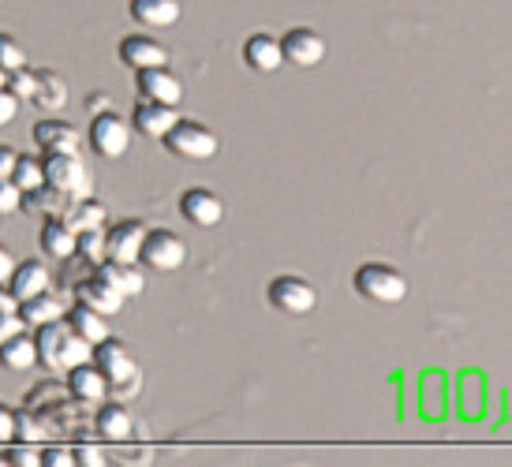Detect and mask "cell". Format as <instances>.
Masks as SVG:
<instances>
[{
	"instance_id": "1",
	"label": "cell",
	"mask_w": 512,
	"mask_h": 467,
	"mask_svg": "<svg viewBox=\"0 0 512 467\" xmlns=\"http://www.w3.org/2000/svg\"><path fill=\"white\" fill-rule=\"evenodd\" d=\"M34 344H38V363L45 370H57V374L60 370L79 367V363H86L94 355V348L83 337H75V329L64 318L34 329Z\"/></svg>"
},
{
	"instance_id": "2",
	"label": "cell",
	"mask_w": 512,
	"mask_h": 467,
	"mask_svg": "<svg viewBox=\"0 0 512 467\" xmlns=\"http://www.w3.org/2000/svg\"><path fill=\"white\" fill-rule=\"evenodd\" d=\"M94 363L101 367V374L109 378V397H116V400H124V397H131L135 389H139V363L131 359V352H128V344L120 337H105L101 344H94V355H90Z\"/></svg>"
},
{
	"instance_id": "3",
	"label": "cell",
	"mask_w": 512,
	"mask_h": 467,
	"mask_svg": "<svg viewBox=\"0 0 512 467\" xmlns=\"http://www.w3.org/2000/svg\"><path fill=\"white\" fill-rule=\"evenodd\" d=\"M161 142H165L169 154H176L180 161H214L217 150H221L217 131H210L206 124H199V120H176L172 131Z\"/></svg>"
},
{
	"instance_id": "4",
	"label": "cell",
	"mask_w": 512,
	"mask_h": 467,
	"mask_svg": "<svg viewBox=\"0 0 512 467\" xmlns=\"http://www.w3.org/2000/svg\"><path fill=\"white\" fill-rule=\"evenodd\" d=\"M356 292L367 296L370 303L393 307V303H404V299H408V281H404L400 269L385 266V262H367V266L356 269Z\"/></svg>"
},
{
	"instance_id": "5",
	"label": "cell",
	"mask_w": 512,
	"mask_h": 467,
	"mask_svg": "<svg viewBox=\"0 0 512 467\" xmlns=\"http://www.w3.org/2000/svg\"><path fill=\"white\" fill-rule=\"evenodd\" d=\"M45 184L64 191L68 199H86L94 195V180H90V169L83 165L79 154H45Z\"/></svg>"
},
{
	"instance_id": "6",
	"label": "cell",
	"mask_w": 512,
	"mask_h": 467,
	"mask_svg": "<svg viewBox=\"0 0 512 467\" xmlns=\"http://www.w3.org/2000/svg\"><path fill=\"white\" fill-rule=\"evenodd\" d=\"M131 135H135V128L120 113H113V109H105V113H98L90 120V146L105 161H120V157L128 154Z\"/></svg>"
},
{
	"instance_id": "7",
	"label": "cell",
	"mask_w": 512,
	"mask_h": 467,
	"mask_svg": "<svg viewBox=\"0 0 512 467\" xmlns=\"http://www.w3.org/2000/svg\"><path fill=\"white\" fill-rule=\"evenodd\" d=\"M146 269H154V273H176V269L187 262V243L169 232V228H146V240H143V255H139Z\"/></svg>"
},
{
	"instance_id": "8",
	"label": "cell",
	"mask_w": 512,
	"mask_h": 467,
	"mask_svg": "<svg viewBox=\"0 0 512 467\" xmlns=\"http://www.w3.org/2000/svg\"><path fill=\"white\" fill-rule=\"evenodd\" d=\"M266 296H270L273 307L281 314H288V318H303V314H311L314 307H318L314 284L296 277V273H285V277L270 281V292H266Z\"/></svg>"
},
{
	"instance_id": "9",
	"label": "cell",
	"mask_w": 512,
	"mask_h": 467,
	"mask_svg": "<svg viewBox=\"0 0 512 467\" xmlns=\"http://www.w3.org/2000/svg\"><path fill=\"white\" fill-rule=\"evenodd\" d=\"M281 53H285V64H292V68H318L326 60L329 45L314 27H292L281 38Z\"/></svg>"
},
{
	"instance_id": "10",
	"label": "cell",
	"mask_w": 512,
	"mask_h": 467,
	"mask_svg": "<svg viewBox=\"0 0 512 467\" xmlns=\"http://www.w3.org/2000/svg\"><path fill=\"white\" fill-rule=\"evenodd\" d=\"M146 240V225L139 217H128L120 225L105 228V262H139Z\"/></svg>"
},
{
	"instance_id": "11",
	"label": "cell",
	"mask_w": 512,
	"mask_h": 467,
	"mask_svg": "<svg viewBox=\"0 0 512 467\" xmlns=\"http://www.w3.org/2000/svg\"><path fill=\"white\" fill-rule=\"evenodd\" d=\"M135 83H139V94L146 101H157V105H180L184 101V83H180V75H172L169 64L165 68H143L135 71Z\"/></svg>"
},
{
	"instance_id": "12",
	"label": "cell",
	"mask_w": 512,
	"mask_h": 467,
	"mask_svg": "<svg viewBox=\"0 0 512 467\" xmlns=\"http://www.w3.org/2000/svg\"><path fill=\"white\" fill-rule=\"evenodd\" d=\"M34 142H38L42 154H79V150H83V135H79V128L68 124V120H53V116L38 120Z\"/></svg>"
},
{
	"instance_id": "13",
	"label": "cell",
	"mask_w": 512,
	"mask_h": 467,
	"mask_svg": "<svg viewBox=\"0 0 512 467\" xmlns=\"http://www.w3.org/2000/svg\"><path fill=\"white\" fill-rule=\"evenodd\" d=\"M180 213L195 228H217L225 221V202L217 199L210 187H191L180 195Z\"/></svg>"
},
{
	"instance_id": "14",
	"label": "cell",
	"mask_w": 512,
	"mask_h": 467,
	"mask_svg": "<svg viewBox=\"0 0 512 467\" xmlns=\"http://www.w3.org/2000/svg\"><path fill=\"white\" fill-rule=\"evenodd\" d=\"M120 60H124L131 71L165 68V64H169V49L161 42H154L150 34H128V38L120 42Z\"/></svg>"
},
{
	"instance_id": "15",
	"label": "cell",
	"mask_w": 512,
	"mask_h": 467,
	"mask_svg": "<svg viewBox=\"0 0 512 467\" xmlns=\"http://www.w3.org/2000/svg\"><path fill=\"white\" fill-rule=\"evenodd\" d=\"M243 64L258 75H273V71L285 68V53H281V38L273 34H251L243 42Z\"/></svg>"
},
{
	"instance_id": "16",
	"label": "cell",
	"mask_w": 512,
	"mask_h": 467,
	"mask_svg": "<svg viewBox=\"0 0 512 467\" xmlns=\"http://www.w3.org/2000/svg\"><path fill=\"white\" fill-rule=\"evenodd\" d=\"M68 393L75 400H86V404H101V400H109V378L101 374L94 359H86V363L68 370Z\"/></svg>"
},
{
	"instance_id": "17",
	"label": "cell",
	"mask_w": 512,
	"mask_h": 467,
	"mask_svg": "<svg viewBox=\"0 0 512 467\" xmlns=\"http://www.w3.org/2000/svg\"><path fill=\"white\" fill-rule=\"evenodd\" d=\"M75 303H86L90 311H98V314H105V318H109V314L124 311V303H128V299L120 296L113 284L101 281L98 273H94V277H86V281L75 284Z\"/></svg>"
},
{
	"instance_id": "18",
	"label": "cell",
	"mask_w": 512,
	"mask_h": 467,
	"mask_svg": "<svg viewBox=\"0 0 512 467\" xmlns=\"http://www.w3.org/2000/svg\"><path fill=\"white\" fill-rule=\"evenodd\" d=\"M176 120H180V116H176V109H172V105H157V101L143 98L139 105H135L131 128L139 131V135H146V139H165Z\"/></svg>"
},
{
	"instance_id": "19",
	"label": "cell",
	"mask_w": 512,
	"mask_h": 467,
	"mask_svg": "<svg viewBox=\"0 0 512 467\" xmlns=\"http://www.w3.org/2000/svg\"><path fill=\"white\" fill-rule=\"evenodd\" d=\"M49 284H53V273L45 266L42 258H30V262H15L12 277H8V288L15 292V299L23 303V299L38 296V292H49Z\"/></svg>"
},
{
	"instance_id": "20",
	"label": "cell",
	"mask_w": 512,
	"mask_h": 467,
	"mask_svg": "<svg viewBox=\"0 0 512 467\" xmlns=\"http://www.w3.org/2000/svg\"><path fill=\"white\" fill-rule=\"evenodd\" d=\"M75 243H79V232H75L72 221H64L60 213H53V217H45L42 225V251L49 258H72L75 255Z\"/></svg>"
},
{
	"instance_id": "21",
	"label": "cell",
	"mask_w": 512,
	"mask_h": 467,
	"mask_svg": "<svg viewBox=\"0 0 512 467\" xmlns=\"http://www.w3.org/2000/svg\"><path fill=\"white\" fill-rule=\"evenodd\" d=\"M98 277L113 284L124 299L143 296V288H146V273L139 269V262H101Z\"/></svg>"
},
{
	"instance_id": "22",
	"label": "cell",
	"mask_w": 512,
	"mask_h": 467,
	"mask_svg": "<svg viewBox=\"0 0 512 467\" xmlns=\"http://www.w3.org/2000/svg\"><path fill=\"white\" fill-rule=\"evenodd\" d=\"M131 19L150 30H165L180 23V0H131Z\"/></svg>"
},
{
	"instance_id": "23",
	"label": "cell",
	"mask_w": 512,
	"mask_h": 467,
	"mask_svg": "<svg viewBox=\"0 0 512 467\" xmlns=\"http://www.w3.org/2000/svg\"><path fill=\"white\" fill-rule=\"evenodd\" d=\"M64 303H60V296H53V292H38V296H30L19 303V318H23V326L27 329H38V326H49V322H60L64 318Z\"/></svg>"
},
{
	"instance_id": "24",
	"label": "cell",
	"mask_w": 512,
	"mask_h": 467,
	"mask_svg": "<svg viewBox=\"0 0 512 467\" xmlns=\"http://www.w3.org/2000/svg\"><path fill=\"white\" fill-rule=\"evenodd\" d=\"M64 322H68V326L75 329V337H83L90 348L101 344L105 337H113V333H109V318L98 311H90L86 303H75L72 311H64Z\"/></svg>"
},
{
	"instance_id": "25",
	"label": "cell",
	"mask_w": 512,
	"mask_h": 467,
	"mask_svg": "<svg viewBox=\"0 0 512 467\" xmlns=\"http://www.w3.org/2000/svg\"><path fill=\"white\" fill-rule=\"evenodd\" d=\"M94 426H98V434L105 441H128L131 438V430H135V423H131V415L128 408L120 404V400H101V408H98V419H94Z\"/></svg>"
},
{
	"instance_id": "26",
	"label": "cell",
	"mask_w": 512,
	"mask_h": 467,
	"mask_svg": "<svg viewBox=\"0 0 512 467\" xmlns=\"http://www.w3.org/2000/svg\"><path fill=\"white\" fill-rule=\"evenodd\" d=\"M0 367L15 370V374H19V370L38 367V344H34V337H30L27 329L0 344Z\"/></svg>"
},
{
	"instance_id": "27",
	"label": "cell",
	"mask_w": 512,
	"mask_h": 467,
	"mask_svg": "<svg viewBox=\"0 0 512 467\" xmlns=\"http://www.w3.org/2000/svg\"><path fill=\"white\" fill-rule=\"evenodd\" d=\"M34 109H42V113H60L64 105H68V83L60 79L57 71L42 68L38 71V94L30 101Z\"/></svg>"
},
{
	"instance_id": "28",
	"label": "cell",
	"mask_w": 512,
	"mask_h": 467,
	"mask_svg": "<svg viewBox=\"0 0 512 467\" xmlns=\"http://www.w3.org/2000/svg\"><path fill=\"white\" fill-rule=\"evenodd\" d=\"M12 184L19 187L23 195H30V191L45 187V161H42V157L19 154V161H15V172H12Z\"/></svg>"
},
{
	"instance_id": "29",
	"label": "cell",
	"mask_w": 512,
	"mask_h": 467,
	"mask_svg": "<svg viewBox=\"0 0 512 467\" xmlns=\"http://www.w3.org/2000/svg\"><path fill=\"white\" fill-rule=\"evenodd\" d=\"M105 221H109V210H105V202H98L94 195H86V199H75V210H72L75 232H79V228H105Z\"/></svg>"
},
{
	"instance_id": "30",
	"label": "cell",
	"mask_w": 512,
	"mask_h": 467,
	"mask_svg": "<svg viewBox=\"0 0 512 467\" xmlns=\"http://www.w3.org/2000/svg\"><path fill=\"white\" fill-rule=\"evenodd\" d=\"M75 255H83L86 262L101 266V262H105V228H79V243H75Z\"/></svg>"
},
{
	"instance_id": "31",
	"label": "cell",
	"mask_w": 512,
	"mask_h": 467,
	"mask_svg": "<svg viewBox=\"0 0 512 467\" xmlns=\"http://www.w3.org/2000/svg\"><path fill=\"white\" fill-rule=\"evenodd\" d=\"M8 90H12V98L19 101H34V94H38V71H27V68H19V71H8Z\"/></svg>"
},
{
	"instance_id": "32",
	"label": "cell",
	"mask_w": 512,
	"mask_h": 467,
	"mask_svg": "<svg viewBox=\"0 0 512 467\" xmlns=\"http://www.w3.org/2000/svg\"><path fill=\"white\" fill-rule=\"evenodd\" d=\"M8 464L15 467H42V449H34L30 441H8Z\"/></svg>"
},
{
	"instance_id": "33",
	"label": "cell",
	"mask_w": 512,
	"mask_h": 467,
	"mask_svg": "<svg viewBox=\"0 0 512 467\" xmlns=\"http://www.w3.org/2000/svg\"><path fill=\"white\" fill-rule=\"evenodd\" d=\"M0 68L4 71L27 68V53H23V45L15 42L12 34H0Z\"/></svg>"
},
{
	"instance_id": "34",
	"label": "cell",
	"mask_w": 512,
	"mask_h": 467,
	"mask_svg": "<svg viewBox=\"0 0 512 467\" xmlns=\"http://www.w3.org/2000/svg\"><path fill=\"white\" fill-rule=\"evenodd\" d=\"M23 210V191L12 184V180H0V213L8 217V213Z\"/></svg>"
},
{
	"instance_id": "35",
	"label": "cell",
	"mask_w": 512,
	"mask_h": 467,
	"mask_svg": "<svg viewBox=\"0 0 512 467\" xmlns=\"http://www.w3.org/2000/svg\"><path fill=\"white\" fill-rule=\"evenodd\" d=\"M42 464L45 467H75V449H68V445L45 449V453H42Z\"/></svg>"
},
{
	"instance_id": "36",
	"label": "cell",
	"mask_w": 512,
	"mask_h": 467,
	"mask_svg": "<svg viewBox=\"0 0 512 467\" xmlns=\"http://www.w3.org/2000/svg\"><path fill=\"white\" fill-rule=\"evenodd\" d=\"M19 105H23V101L12 98V90H8V86H0V128H4V124H12L15 116H19Z\"/></svg>"
},
{
	"instance_id": "37",
	"label": "cell",
	"mask_w": 512,
	"mask_h": 467,
	"mask_svg": "<svg viewBox=\"0 0 512 467\" xmlns=\"http://www.w3.org/2000/svg\"><path fill=\"white\" fill-rule=\"evenodd\" d=\"M75 464H83V467H105V464H109V456L101 453L98 445H79V449H75Z\"/></svg>"
},
{
	"instance_id": "38",
	"label": "cell",
	"mask_w": 512,
	"mask_h": 467,
	"mask_svg": "<svg viewBox=\"0 0 512 467\" xmlns=\"http://www.w3.org/2000/svg\"><path fill=\"white\" fill-rule=\"evenodd\" d=\"M15 441V411L8 404H0V445Z\"/></svg>"
},
{
	"instance_id": "39",
	"label": "cell",
	"mask_w": 512,
	"mask_h": 467,
	"mask_svg": "<svg viewBox=\"0 0 512 467\" xmlns=\"http://www.w3.org/2000/svg\"><path fill=\"white\" fill-rule=\"evenodd\" d=\"M23 318H19V314H0V344H4V340L8 337H15V333H23Z\"/></svg>"
},
{
	"instance_id": "40",
	"label": "cell",
	"mask_w": 512,
	"mask_h": 467,
	"mask_svg": "<svg viewBox=\"0 0 512 467\" xmlns=\"http://www.w3.org/2000/svg\"><path fill=\"white\" fill-rule=\"evenodd\" d=\"M15 161H19V154H15L12 146H0V180H12Z\"/></svg>"
},
{
	"instance_id": "41",
	"label": "cell",
	"mask_w": 512,
	"mask_h": 467,
	"mask_svg": "<svg viewBox=\"0 0 512 467\" xmlns=\"http://www.w3.org/2000/svg\"><path fill=\"white\" fill-rule=\"evenodd\" d=\"M0 314H19V299L8 288V281H0Z\"/></svg>"
},
{
	"instance_id": "42",
	"label": "cell",
	"mask_w": 512,
	"mask_h": 467,
	"mask_svg": "<svg viewBox=\"0 0 512 467\" xmlns=\"http://www.w3.org/2000/svg\"><path fill=\"white\" fill-rule=\"evenodd\" d=\"M12 269H15V258H12V251L0 243V281H8L12 277Z\"/></svg>"
},
{
	"instance_id": "43",
	"label": "cell",
	"mask_w": 512,
	"mask_h": 467,
	"mask_svg": "<svg viewBox=\"0 0 512 467\" xmlns=\"http://www.w3.org/2000/svg\"><path fill=\"white\" fill-rule=\"evenodd\" d=\"M90 105H94L98 113H105V109H109V94H90V98H86V109H90Z\"/></svg>"
},
{
	"instance_id": "44",
	"label": "cell",
	"mask_w": 512,
	"mask_h": 467,
	"mask_svg": "<svg viewBox=\"0 0 512 467\" xmlns=\"http://www.w3.org/2000/svg\"><path fill=\"white\" fill-rule=\"evenodd\" d=\"M4 83H8V71L0 68V86H4Z\"/></svg>"
},
{
	"instance_id": "45",
	"label": "cell",
	"mask_w": 512,
	"mask_h": 467,
	"mask_svg": "<svg viewBox=\"0 0 512 467\" xmlns=\"http://www.w3.org/2000/svg\"><path fill=\"white\" fill-rule=\"evenodd\" d=\"M0 467H8V453H0Z\"/></svg>"
},
{
	"instance_id": "46",
	"label": "cell",
	"mask_w": 512,
	"mask_h": 467,
	"mask_svg": "<svg viewBox=\"0 0 512 467\" xmlns=\"http://www.w3.org/2000/svg\"><path fill=\"white\" fill-rule=\"evenodd\" d=\"M0 221H4V213H0Z\"/></svg>"
}]
</instances>
